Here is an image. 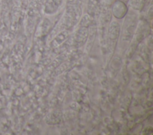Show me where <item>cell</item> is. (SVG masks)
Instances as JSON below:
<instances>
[{
  "label": "cell",
  "instance_id": "cell-5",
  "mask_svg": "<svg viewBox=\"0 0 153 135\" xmlns=\"http://www.w3.org/2000/svg\"><path fill=\"white\" fill-rule=\"evenodd\" d=\"M62 0H47L45 7V11L47 14L54 13L60 7Z\"/></svg>",
  "mask_w": 153,
  "mask_h": 135
},
{
  "label": "cell",
  "instance_id": "cell-7",
  "mask_svg": "<svg viewBox=\"0 0 153 135\" xmlns=\"http://www.w3.org/2000/svg\"><path fill=\"white\" fill-rule=\"evenodd\" d=\"M66 57H68V54H62V55H60L59 57L56 58L54 60V61L50 65V67L53 68H57L66 59Z\"/></svg>",
  "mask_w": 153,
  "mask_h": 135
},
{
  "label": "cell",
  "instance_id": "cell-4",
  "mask_svg": "<svg viewBox=\"0 0 153 135\" xmlns=\"http://www.w3.org/2000/svg\"><path fill=\"white\" fill-rule=\"evenodd\" d=\"M120 26L117 22L114 21L109 26L108 36L111 42H116L120 34Z\"/></svg>",
  "mask_w": 153,
  "mask_h": 135
},
{
  "label": "cell",
  "instance_id": "cell-6",
  "mask_svg": "<svg viewBox=\"0 0 153 135\" xmlns=\"http://www.w3.org/2000/svg\"><path fill=\"white\" fill-rule=\"evenodd\" d=\"M68 36V32L67 30L63 31L62 33H59L56 37H55L50 43V45L52 48L58 47L61 45L67 38Z\"/></svg>",
  "mask_w": 153,
  "mask_h": 135
},
{
  "label": "cell",
  "instance_id": "cell-3",
  "mask_svg": "<svg viewBox=\"0 0 153 135\" xmlns=\"http://www.w3.org/2000/svg\"><path fill=\"white\" fill-rule=\"evenodd\" d=\"M87 11L88 15L91 17L98 16L101 11L100 0H89Z\"/></svg>",
  "mask_w": 153,
  "mask_h": 135
},
{
  "label": "cell",
  "instance_id": "cell-2",
  "mask_svg": "<svg viewBox=\"0 0 153 135\" xmlns=\"http://www.w3.org/2000/svg\"><path fill=\"white\" fill-rule=\"evenodd\" d=\"M88 36V27L81 26L76 31L75 33L71 39L72 45L75 47L82 46L86 42Z\"/></svg>",
  "mask_w": 153,
  "mask_h": 135
},
{
  "label": "cell",
  "instance_id": "cell-1",
  "mask_svg": "<svg viewBox=\"0 0 153 135\" xmlns=\"http://www.w3.org/2000/svg\"><path fill=\"white\" fill-rule=\"evenodd\" d=\"M82 0H68L66 12L62 20L63 28L69 29L79 21L82 14Z\"/></svg>",
  "mask_w": 153,
  "mask_h": 135
}]
</instances>
